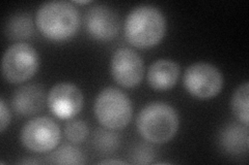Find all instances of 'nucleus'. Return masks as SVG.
Returning a JSON list of instances; mask_svg holds the SVG:
<instances>
[{"instance_id":"f257e3e1","label":"nucleus","mask_w":249,"mask_h":165,"mask_svg":"<svg viewBox=\"0 0 249 165\" xmlns=\"http://www.w3.org/2000/svg\"><path fill=\"white\" fill-rule=\"evenodd\" d=\"M166 21L159 9L150 4L138 5L127 15L124 35L127 41L139 49L158 45L165 35Z\"/></svg>"},{"instance_id":"f03ea898","label":"nucleus","mask_w":249,"mask_h":165,"mask_svg":"<svg viewBox=\"0 0 249 165\" xmlns=\"http://www.w3.org/2000/svg\"><path fill=\"white\" fill-rule=\"evenodd\" d=\"M36 25L40 32L50 41H68L77 33L80 27V15L71 2H45L36 12Z\"/></svg>"},{"instance_id":"7ed1b4c3","label":"nucleus","mask_w":249,"mask_h":165,"mask_svg":"<svg viewBox=\"0 0 249 165\" xmlns=\"http://www.w3.org/2000/svg\"><path fill=\"white\" fill-rule=\"evenodd\" d=\"M136 126L144 139L164 144L177 135L178 116L176 109L165 102H151L138 114Z\"/></svg>"},{"instance_id":"20e7f679","label":"nucleus","mask_w":249,"mask_h":165,"mask_svg":"<svg viewBox=\"0 0 249 165\" xmlns=\"http://www.w3.org/2000/svg\"><path fill=\"white\" fill-rule=\"evenodd\" d=\"M93 107L99 123L111 130L126 127L133 115L132 102L127 94L114 87H107L101 91Z\"/></svg>"},{"instance_id":"39448f33","label":"nucleus","mask_w":249,"mask_h":165,"mask_svg":"<svg viewBox=\"0 0 249 165\" xmlns=\"http://www.w3.org/2000/svg\"><path fill=\"white\" fill-rule=\"evenodd\" d=\"M38 63V55L35 48L26 43H16L3 54L2 75L12 84L24 83L36 75Z\"/></svg>"},{"instance_id":"423d86ee","label":"nucleus","mask_w":249,"mask_h":165,"mask_svg":"<svg viewBox=\"0 0 249 165\" xmlns=\"http://www.w3.org/2000/svg\"><path fill=\"white\" fill-rule=\"evenodd\" d=\"M184 86L192 96L209 99L220 93L223 77L216 66L206 62H197L186 69Z\"/></svg>"},{"instance_id":"0eeeda50","label":"nucleus","mask_w":249,"mask_h":165,"mask_svg":"<svg viewBox=\"0 0 249 165\" xmlns=\"http://www.w3.org/2000/svg\"><path fill=\"white\" fill-rule=\"evenodd\" d=\"M20 138L29 151L46 153L52 151L60 140L58 125L48 117H37L23 126Z\"/></svg>"},{"instance_id":"6e6552de","label":"nucleus","mask_w":249,"mask_h":165,"mask_svg":"<svg viewBox=\"0 0 249 165\" xmlns=\"http://www.w3.org/2000/svg\"><path fill=\"white\" fill-rule=\"evenodd\" d=\"M47 104L53 115L59 119H71L83 107L84 97L80 89L71 83H58L50 90Z\"/></svg>"},{"instance_id":"1a4fd4ad","label":"nucleus","mask_w":249,"mask_h":165,"mask_svg":"<svg viewBox=\"0 0 249 165\" xmlns=\"http://www.w3.org/2000/svg\"><path fill=\"white\" fill-rule=\"evenodd\" d=\"M143 73V61L135 51L123 48L113 54L111 75L119 85L124 88H134L142 82Z\"/></svg>"},{"instance_id":"9d476101","label":"nucleus","mask_w":249,"mask_h":165,"mask_svg":"<svg viewBox=\"0 0 249 165\" xmlns=\"http://www.w3.org/2000/svg\"><path fill=\"white\" fill-rule=\"evenodd\" d=\"M85 27L96 41L109 42L119 33L120 20L116 13L107 5H95L85 15Z\"/></svg>"},{"instance_id":"9b49d317","label":"nucleus","mask_w":249,"mask_h":165,"mask_svg":"<svg viewBox=\"0 0 249 165\" xmlns=\"http://www.w3.org/2000/svg\"><path fill=\"white\" fill-rule=\"evenodd\" d=\"M45 104V91L42 86L29 84L21 86L12 96L14 111L22 117H29L40 113Z\"/></svg>"},{"instance_id":"f8f14e48","label":"nucleus","mask_w":249,"mask_h":165,"mask_svg":"<svg viewBox=\"0 0 249 165\" xmlns=\"http://www.w3.org/2000/svg\"><path fill=\"white\" fill-rule=\"evenodd\" d=\"M178 76L180 66L173 60L160 59L155 61L147 72V82L156 91H166L175 87Z\"/></svg>"},{"instance_id":"ddd939ff","label":"nucleus","mask_w":249,"mask_h":165,"mask_svg":"<svg viewBox=\"0 0 249 165\" xmlns=\"http://www.w3.org/2000/svg\"><path fill=\"white\" fill-rule=\"evenodd\" d=\"M219 143L230 155H242L248 152V126L242 123H230L220 132Z\"/></svg>"},{"instance_id":"4468645a","label":"nucleus","mask_w":249,"mask_h":165,"mask_svg":"<svg viewBox=\"0 0 249 165\" xmlns=\"http://www.w3.org/2000/svg\"><path fill=\"white\" fill-rule=\"evenodd\" d=\"M4 33L12 41H25L35 33L34 21L27 13H18L7 20Z\"/></svg>"},{"instance_id":"2eb2a0df","label":"nucleus","mask_w":249,"mask_h":165,"mask_svg":"<svg viewBox=\"0 0 249 165\" xmlns=\"http://www.w3.org/2000/svg\"><path fill=\"white\" fill-rule=\"evenodd\" d=\"M44 162L50 164H84L87 160L79 149L71 145H64L51 152Z\"/></svg>"},{"instance_id":"dca6fc26","label":"nucleus","mask_w":249,"mask_h":165,"mask_svg":"<svg viewBox=\"0 0 249 165\" xmlns=\"http://www.w3.org/2000/svg\"><path fill=\"white\" fill-rule=\"evenodd\" d=\"M248 92H249V84L245 82L244 84L240 85L239 87L233 92L231 97V109L233 115L236 116L237 119L246 126H248L249 119V102H248Z\"/></svg>"},{"instance_id":"f3484780","label":"nucleus","mask_w":249,"mask_h":165,"mask_svg":"<svg viewBox=\"0 0 249 165\" xmlns=\"http://www.w3.org/2000/svg\"><path fill=\"white\" fill-rule=\"evenodd\" d=\"M121 139L116 133L108 128H99L93 133L92 144L100 154H112L120 147Z\"/></svg>"},{"instance_id":"a211bd4d","label":"nucleus","mask_w":249,"mask_h":165,"mask_svg":"<svg viewBox=\"0 0 249 165\" xmlns=\"http://www.w3.org/2000/svg\"><path fill=\"white\" fill-rule=\"evenodd\" d=\"M67 138L73 144H80L87 139L89 135V127L85 122L75 120L67 124L65 127Z\"/></svg>"},{"instance_id":"6ab92c4d","label":"nucleus","mask_w":249,"mask_h":165,"mask_svg":"<svg viewBox=\"0 0 249 165\" xmlns=\"http://www.w3.org/2000/svg\"><path fill=\"white\" fill-rule=\"evenodd\" d=\"M155 157L154 148L147 144H139L131 151V163L134 164H149Z\"/></svg>"},{"instance_id":"aec40b11","label":"nucleus","mask_w":249,"mask_h":165,"mask_svg":"<svg viewBox=\"0 0 249 165\" xmlns=\"http://www.w3.org/2000/svg\"><path fill=\"white\" fill-rule=\"evenodd\" d=\"M11 121V114L7 108L4 100L1 98L0 100V131L3 132L5 128L9 126Z\"/></svg>"},{"instance_id":"412c9836","label":"nucleus","mask_w":249,"mask_h":165,"mask_svg":"<svg viewBox=\"0 0 249 165\" xmlns=\"http://www.w3.org/2000/svg\"><path fill=\"white\" fill-rule=\"evenodd\" d=\"M99 164H126V162L121 161V160H115V159H107V160L100 161Z\"/></svg>"}]
</instances>
